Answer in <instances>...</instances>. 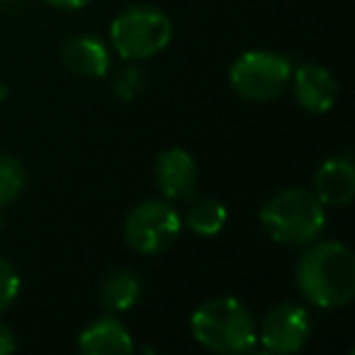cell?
<instances>
[{
	"label": "cell",
	"instance_id": "obj_4",
	"mask_svg": "<svg viewBox=\"0 0 355 355\" xmlns=\"http://www.w3.org/2000/svg\"><path fill=\"white\" fill-rule=\"evenodd\" d=\"M173 40V22L161 8L129 6L110 25V42L124 61H146Z\"/></svg>",
	"mask_w": 355,
	"mask_h": 355
},
{
	"label": "cell",
	"instance_id": "obj_5",
	"mask_svg": "<svg viewBox=\"0 0 355 355\" xmlns=\"http://www.w3.org/2000/svg\"><path fill=\"white\" fill-rule=\"evenodd\" d=\"M292 61L282 54L253 49L241 54L229 69V85L246 103H270L280 98L292 80Z\"/></svg>",
	"mask_w": 355,
	"mask_h": 355
},
{
	"label": "cell",
	"instance_id": "obj_18",
	"mask_svg": "<svg viewBox=\"0 0 355 355\" xmlns=\"http://www.w3.org/2000/svg\"><path fill=\"white\" fill-rule=\"evenodd\" d=\"M17 348V336L10 326L0 324V355H10Z\"/></svg>",
	"mask_w": 355,
	"mask_h": 355
},
{
	"label": "cell",
	"instance_id": "obj_2",
	"mask_svg": "<svg viewBox=\"0 0 355 355\" xmlns=\"http://www.w3.org/2000/svg\"><path fill=\"white\" fill-rule=\"evenodd\" d=\"M190 329L205 350L219 355H243L258 345L256 316L232 295L202 302L190 316Z\"/></svg>",
	"mask_w": 355,
	"mask_h": 355
},
{
	"label": "cell",
	"instance_id": "obj_6",
	"mask_svg": "<svg viewBox=\"0 0 355 355\" xmlns=\"http://www.w3.org/2000/svg\"><path fill=\"white\" fill-rule=\"evenodd\" d=\"M183 232V219L168 200H144L124 222V239L129 248L141 256L163 253L178 241Z\"/></svg>",
	"mask_w": 355,
	"mask_h": 355
},
{
	"label": "cell",
	"instance_id": "obj_11",
	"mask_svg": "<svg viewBox=\"0 0 355 355\" xmlns=\"http://www.w3.org/2000/svg\"><path fill=\"white\" fill-rule=\"evenodd\" d=\"M61 61L78 78H103L110 71V49L93 35H73L61 46Z\"/></svg>",
	"mask_w": 355,
	"mask_h": 355
},
{
	"label": "cell",
	"instance_id": "obj_8",
	"mask_svg": "<svg viewBox=\"0 0 355 355\" xmlns=\"http://www.w3.org/2000/svg\"><path fill=\"white\" fill-rule=\"evenodd\" d=\"M153 178L166 200H193L200 171L193 153L180 146H171L158 153Z\"/></svg>",
	"mask_w": 355,
	"mask_h": 355
},
{
	"label": "cell",
	"instance_id": "obj_7",
	"mask_svg": "<svg viewBox=\"0 0 355 355\" xmlns=\"http://www.w3.org/2000/svg\"><path fill=\"white\" fill-rule=\"evenodd\" d=\"M311 331L314 326H311L309 311L295 302H282L263 316L258 326V340L268 353L292 355L309 343Z\"/></svg>",
	"mask_w": 355,
	"mask_h": 355
},
{
	"label": "cell",
	"instance_id": "obj_1",
	"mask_svg": "<svg viewBox=\"0 0 355 355\" xmlns=\"http://www.w3.org/2000/svg\"><path fill=\"white\" fill-rule=\"evenodd\" d=\"M300 295L319 309H340L355 297V256L340 241H311L297 261Z\"/></svg>",
	"mask_w": 355,
	"mask_h": 355
},
{
	"label": "cell",
	"instance_id": "obj_3",
	"mask_svg": "<svg viewBox=\"0 0 355 355\" xmlns=\"http://www.w3.org/2000/svg\"><path fill=\"white\" fill-rule=\"evenodd\" d=\"M258 222L275 243L300 248L321 236L326 227V207L311 190L285 188L263 202Z\"/></svg>",
	"mask_w": 355,
	"mask_h": 355
},
{
	"label": "cell",
	"instance_id": "obj_17",
	"mask_svg": "<svg viewBox=\"0 0 355 355\" xmlns=\"http://www.w3.org/2000/svg\"><path fill=\"white\" fill-rule=\"evenodd\" d=\"M141 88H144V73L141 69H137L132 64L124 66L117 73V78H114V93L122 100H134L141 93Z\"/></svg>",
	"mask_w": 355,
	"mask_h": 355
},
{
	"label": "cell",
	"instance_id": "obj_9",
	"mask_svg": "<svg viewBox=\"0 0 355 355\" xmlns=\"http://www.w3.org/2000/svg\"><path fill=\"white\" fill-rule=\"evenodd\" d=\"M292 90H295V100L302 110L311 114H324L338 100V83L336 76L331 73L326 66L321 64H302L300 69L292 71L290 80Z\"/></svg>",
	"mask_w": 355,
	"mask_h": 355
},
{
	"label": "cell",
	"instance_id": "obj_15",
	"mask_svg": "<svg viewBox=\"0 0 355 355\" xmlns=\"http://www.w3.org/2000/svg\"><path fill=\"white\" fill-rule=\"evenodd\" d=\"M27 185V171L20 158L12 153H0V207L12 205Z\"/></svg>",
	"mask_w": 355,
	"mask_h": 355
},
{
	"label": "cell",
	"instance_id": "obj_10",
	"mask_svg": "<svg viewBox=\"0 0 355 355\" xmlns=\"http://www.w3.org/2000/svg\"><path fill=\"white\" fill-rule=\"evenodd\" d=\"M324 207H345L355 198V166L350 158H326L314 173V190Z\"/></svg>",
	"mask_w": 355,
	"mask_h": 355
},
{
	"label": "cell",
	"instance_id": "obj_16",
	"mask_svg": "<svg viewBox=\"0 0 355 355\" xmlns=\"http://www.w3.org/2000/svg\"><path fill=\"white\" fill-rule=\"evenodd\" d=\"M17 295H20V275L10 261L0 258V314L17 300Z\"/></svg>",
	"mask_w": 355,
	"mask_h": 355
},
{
	"label": "cell",
	"instance_id": "obj_22",
	"mask_svg": "<svg viewBox=\"0 0 355 355\" xmlns=\"http://www.w3.org/2000/svg\"><path fill=\"white\" fill-rule=\"evenodd\" d=\"M0 229H3V217H0Z\"/></svg>",
	"mask_w": 355,
	"mask_h": 355
},
{
	"label": "cell",
	"instance_id": "obj_20",
	"mask_svg": "<svg viewBox=\"0 0 355 355\" xmlns=\"http://www.w3.org/2000/svg\"><path fill=\"white\" fill-rule=\"evenodd\" d=\"M6 98H8V83L3 78H0V105L6 103Z\"/></svg>",
	"mask_w": 355,
	"mask_h": 355
},
{
	"label": "cell",
	"instance_id": "obj_13",
	"mask_svg": "<svg viewBox=\"0 0 355 355\" xmlns=\"http://www.w3.org/2000/svg\"><path fill=\"white\" fill-rule=\"evenodd\" d=\"M139 295H141V280L134 270L129 268H119V270L110 272L103 280L98 292V300L110 314H122V311L132 309L137 304Z\"/></svg>",
	"mask_w": 355,
	"mask_h": 355
},
{
	"label": "cell",
	"instance_id": "obj_21",
	"mask_svg": "<svg viewBox=\"0 0 355 355\" xmlns=\"http://www.w3.org/2000/svg\"><path fill=\"white\" fill-rule=\"evenodd\" d=\"M10 3H15V0H0V6H10Z\"/></svg>",
	"mask_w": 355,
	"mask_h": 355
},
{
	"label": "cell",
	"instance_id": "obj_14",
	"mask_svg": "<svg viewBox=\"0 0 355 355\" xmlns=\"http://www.w3.org/2000/svg\"><path fill=\"white\" fill-rule=\"evenodd\" d=\"M227 219H229V212L222 202L217 200H209V198H202V200H195L190 205L188 214H185V224L193 234L198 236H205V239H212L227 227Z\"/></svg>",
	"mask_w": 355,
	"mask_h": 355
},
{
	"label": "cell",
	"instance_id": "obj_19",
	"mask_svg": "<svg viewBox=\"0 0 355 355\" xmlns=\"http://www.w3.org/2000/svg\"><path fill=\"white\" fill-rule=\"evenodd\" d=\"M46 6L61 8V10H80L90 3V0H44Z\"/></svg>",
	"mask_w": 355,
	"mask_h": 355
},
{
	"label": "cell",
	"instance_id": "obj_12",
	"mask_svg": "<svg viewBox=\"0 0 355 355\" xmlns=\"http://www.w3.org/2000/svg\"><path fill=\"white\" fill-rule=\"evenodd\" d=\"M134 348L132 334L117 316H100L78 336V350L85 355H129Z\"/></svg>",
	"mask_w": 355,
	"mask_h": 355
}]
</instances>
